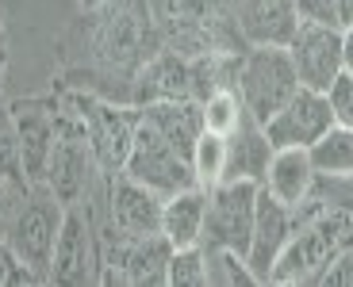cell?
I'll return each instance as SVG.
<instances>
[{
    "mask_svg": "<svg viewBox=\"0 0 353 287\" xmlns=\"http://www.w3.org/2000/svg\"><path fill=\"white\" fill-rule=\"evenodd\" d=\"M150 12L161 46L185 58L242 54L239 46H246L234 0H150Z\"/></svg>",
    "mask_w": 353,
    "mask_h": 287,
    "instance_id": "6da1fadb",
    "label": "cell"
},
{
    "mask_svg": "<svg viewBox=\"0 0 353 287\" xmlns=\"http://www.w3.org/2000/svg\"><path fill=\"white\" fill-rule=\"evenodd\" d=\"M88 46L104 70L134 77L161 50L150 0H104V4H97L92 27H88Z\"/></svg>",
    "mask_w": 353,
    "mask_h": 287,
    "instance_id": "7a4b0ae2",
    "label": "cell"
},
{
    "mask_svg": "<svg viewBox=\"0 0 353 287\" xmlns=\"http://www.w3.org/2000/svg\"><path fill=\"white\" fill-rule=\"evenodd\" d=\"M353 245V211L350 207H323L307 222H296L288 245L273 264L269 284H315L319 272L334 261L338 253Z\"/></svg>",
    "mask_w": 353,
    "mask_h": 287,
    "instance_id": "3957f363",
    "label": "cell"
},
{
    "mask_svg": "<svg viewBox=\"0 0 353 287\" xmlns=\"http://www.w3.org/2000/svg\"><path fill=\"white\" fill-rule=\"evenodd\" d=\"M65 211L70 207L46 184H31V191H23V200H19L16 215L8 222L4 242L39 276V284L50 279V257H54V245H58V234H62Z\"/></svg>",
    "mask_w": 353,
    "mask_h": 287,
    "instance_id": "277c9868",
    "label": "cell"
},
{
    "mask_svg": "<svg viewBox=\"0 0 353 287\" xmlns=\"http://www.w3.org/2000/svg\"><path fill=\"white\" fill-rule=\"evenodd\" d=\"M300 88L296 65L284 46H246L239 65V96L246 115L269 123Z\"/></svg>",
    "mask_w": 353,
    "mask_h": 287,
    "instance_id": "5b68a950",
    "label": "cell"
},
{
    "mask_svg": "<svg viewBox=\"0 0 353 287\" xmlns=\"http://www.w3.org/2000/svg\"><path fill=\"white\" fill-rule=\"evenodd\" d=\"M123 173L131 176V180L154 188L158 195H173V191H185L196 184L192 161H188L142 111L134 115V138H131V153H127Z\"/></svg>",
    "mask_w": 353,
    "mask_h": 287,
    "instance_id": "8992f818",
    "label": "cell"
},
{
    "mask_svg": "<svg viewBox=\"0 0 353 287\" xmlns=\"http://www.w3.org/2000/svg\"><path fill=\"white\" fill-rule=\"evenodd\" d=\"M254 180H219L208 188V218H203V249H234L246 257L250 234H254V207H257Z\"/></svg>",
    "mask_w": 353,
    "mask_h": 287,
    "instance_id": "52a82bcc",
    "label": "cell"
},
{
    "mask_svg": "<svg viewBox=\"0 0 353 287\" xmlns=\"http://www.w3.org/2000/svg\"><path fill=\"white\" fill-rule=\"evenodd\" d=\"M73 104L81 107V123H85V138L88 149L97 157V169L104 176L123 173L127 153H131V138H134V115L139 111H123V107L108 104V100H92V96H73Z\"/></svg>",
    "mask_w": 353,
    "mask_h": 287,
    "instance_id": "ba28073f",
    "label": "cell"
},
{
    "mask_svg": "<svg viewBox=\"0 0 353 287\" xmlns=\"http://www.w3.org/2000/svg\"><path fill=\"white\" fill-rule=\"evenodd\" d=\"M261 127H265V138H269L273 149H288V146L311 149L330 127H334V115H330L327 96L300 85L288 104H284L269 123H261Z\"/></svg>",
    "mask_w": 353,
    "mask_h": 287,
    "instance_id": "9c48e42d",
    "label": "cell"
},
{
    "mask_svg": "<svg viewBox=\"0 0 353 287\" xmlns=\"http://www.w3.org/2000/svg\"><path fill=\"white\" fill-rule=\"evenodd\" d=\"M284 50H288L292 65H296L300 85L315 88V92H327V85L345 70L342 65V27L300 23Z\"/></svg>",
    "mask_w": 353,
    "mask_h": 287,
    "instance_id": "30bf717a",
    "label": "cell"
},
{
    "mask_svg": "<svg viewBox=\"0 0 353 287\" xmlns=\"http://www.w3.org/2000/svg\"><path fill=\"white\" fill-rule=\"evenodd\" d=\"M161 207H165V195H158L154 188L131 180L127 173L108 176V222H112V234L119 237L161 234Z\"/></svg>",
    "mask_w": 353,
    "mask_h": 287,
    "instance_id": "8fae6325",
    "label": "cell"
},
{
    "mask_svg": "<svg viewBox=\"0 0 353 287\" xmlns=\"http://www.w3.org/2000/svg\"><path fill=\"white\" fill-rule=\"evenodd\" d=\"M292 230H296V211L276 200L269 188H257L254 234H250V249H246V264L257 276V284H269L273 264H276V257H281V249L288 245Z\"/></svg>",
    "mask_w": 353,
    "mask_h": 287,
    "instance_id": "7c38bea8",
    "label": "cell"
},
{
    "mask_svg": "<svg viewBox=\"0 0 353 287\" xmlns=\"http://www.w3.org/2000/svg\"><path fill=\"white\" fill-rule=\"evenodd\" d=\"M92 268H100V242L88 226V218L81 211H65L62 234L54 245L50 257V284H65V287H81L92 279Z\"/></svg>",
    "mask_w": 353,
    "mask_h": 287,
    "instance_id": "4fadbf2b",
    "label": "cell"
},
{
    "mask_svg": "<svg viewBox=\"0 0 353 287\" xmlns=\"http://www.w3.org/2000/svg\"><path fill=\"white\" fill-rule=\"evenodd\" d=\"M19 134V157H23V176L27 184H46V169H50L54 138H58V111L43 100H27V104L12 107Z\"/></svg>",
    "mask_w": 353,
    "mask_h": 287,
    "instance_id": "5bb4252c",
    "label": "cell"
},
{
    "mask_svg": "<svg viewBox=\"0 0 353 287\" xmlns=\"http://www.w3.org/2000/svg\"><path fill=\"white\" fill-rule=\"evenodd\" d=\"M192 96V58L161 46L131 81L134 104H158V100H185Z\"/></svg>",
    "mask_w": 353,
    "mask_h": 287,
    "instance_id": "9a60e30c",
    "label": "cell"
},
{
    "mask_svg": "<svg viewBox=\"0 0 353 287\" xmlns=\"http://www.w3.org/2000/svg\"><path fill=\"white\" fill-rule=\"evenodd\" d=\"M234 8L246 46H288L300 27L296 0H234Z\"/></svg>",
    "mask_w": 353,
    "mask_h": 287,
    "instance_id": "2e32d148",
    "label": "cell"
},
{
    "mask_svg": "<svg viewBox=\"0 0 353 287\" xmlns=\"http://www.w3.org/2000/svg\"><path fill=\"white\" fill-rule=\"evenodd\" d=\"M315 184H319V173H315V165H311V153H307V149H296V146L273 149L261 188H269L276 200L288 203L292 211H300L303 203L315 195Z\"/></svg>",
    "mask_w": 353,
    "mask_h": 287,
    "instance_id": "e0dca14e",
    "label": "cell"
},
{
    "mask_svg": "<svg viewBox=\"0 0 353 287\" xmlns=\"http://www.w3.org/2000/svg\"><path fill=\"white\" fill-rule=\"evenodd\" d=\"M269 157L273 146L265 138V127L254 115H242L239 127L227 134V169H223V180H265V169H269Z\"/></svg>",
    "mask_w": 353,
    "mask_h": 287,
    "instance_id": "ac0fdd59",
    "label": "cell"
},
{
    "mask_svg": "<svg viewBox=\"0 0 353 287\" xmlns=\"http://www.w3.org/2000/svg\"><path fill=\"white\" fill-rule=\"evenodd\" d=\"M203 218H208V188L192 184L185 191L165 195L161 207V234L169 237L173 249H188V245L203 242Z\"/></svg>",
    "mask_w": 353,
    "mask_h": 287,
    "instance_id": "d6986e66",
    "label": "cell"
},
{
    "mask_svg": "<svg viewBox=\"0 0 353 287\" xmlns=\"http://www.w3.org/2000/svg\"><path fill=\"white\" fill-rule=\"evenodd\" d=\"M139 111L146 115V119H150L154 127L188 157V161H192V146H196V138H200V131H203L200 100H192V96H185V100H158V104H142Z\"/></svg>",
    "mask_w": 353,
    "mask_h": 287,
    "instance_id": "ffe728a7",
    "label": "cell"
},
{
    "mask_svg": "<svg viewBox=\"0 0 353 287\" xmlns=\"http://www.w3.org/2000/svg\"><path fill=\"white\" fill-rule=\"evenodd\" d=\"M319 180H353V127H330L307 149Z\"/></svg>",
    "mask_w": 353,
    "mask_h": 287,
    "instance_id": "44dd1931",
    "label": "cell"
},
{
    "mask_svg": "<svg viewBox=\"0 0 353 287\" xmlns=\"http://www.w3.org/2000/svg\"><path fill=\"white\" fill-rule=\"evenodd\" d=\"M223 169H227V134L215 131H200L192 146V173L200 188H215L223 180Z\"/></svg>",
    "mask_w": 353,
    "mask_h": 287,
    "instance_id": "7402d4cb",
    "label": "cell"
},
{
    "mask_svg": "<svg viewBox=\"0 0 353 287\" xmlns=\"http://www.w3.org/2000/svg\"><path fill=\"white\" fill-rule=\"evenodd\" d=\"M200 107H203V131H215V134H230L246 115L239 88H215L212 96L200 100Z\"/></svg>",
    "mask_w": 353,
    "mask_h": 287,
    "instance_id": "603a6c76",
    "label": "cell"
},
{
    "mask_svg": "<svg viewBox=\"0 0 353 287\" xmlns=\"http://www.w3.org/2000/svg\"><path fill=\"white\" fill-rule=\"evenodd\" d=\"M203 249V245H200ZM208 257V284L212 287H239V284H257V276L250 272L246 257L234 249H203Z\"/></svg>",
    "mask_w": 353,
    "mask_h": 287,
    "instance_id": "cb8c5ba5",
    "label": "cell"
},
{
    "mask_svg": "<svg viewBox=\"0 0 353 287\" xmlns=\"http://www.w3.org/2000/svg\"><path fill=\"white\" fill-rule=\"evenodd\" d=\"M165 284L169 287H208V257H203L200 245L173 249L169 268H165Z\"/></svg>",
    "mask_w": 353,
    "mask_h": 287,
    "instance_id": "d4e9b609",
    "label": "cell"
},
{
    "mask_svg": "<svg viewBox=\"0 0 353 287\" xmlns=\"http://www.w3.org/2000/svg\"><path fill=\"white\" fill-rule=\"evenodd\" d=\"M0 176H8L16 184H27L23 176V157H19V134H16V119L12 107H0ZM31 188V184H27Z\"/></svg>",
    "mask_w": 353,
    "mask_h": 287,
    "instance_id": "484cf974",
    "label": "cell"
},
{
    "mask_svg": "<svg viewBox=\"0 0 353 287\" xmlns=\"http://www.w3.org/2000/svg\"><path fill=\"white\" fill-rule=\"evenodd\" d=\"M327 104H330V115H334L338 127H353V73H338L334 81L327 85Z\"/></svg>",
    "mask_w": 353,
    "mask_h": 287,
    "instance_id": "4316f807",
    "label": "cell"
},
{
    "mask_svg": "<svg viewBox=\"0 0 353 287\" xmlns=\"http://www.w3.org/2000/svg\"><path fill=\"white\" fill-rule=\"evenodd\" d=\"M12 284H39V276L27 268L16 257V249L0 237V287H12Z\"/></svg>",
    "mask_w": 353,
    "mask_h": 287,
    "instance_id": "83f0119b",
    "label": "cell"
},
{
    "mask_svg": "<svg viewBox=\"0 0 353 287\" xmlns=\"http://www.w3.org/2000/svg\"><path fill=\"white\" fill-rule=\"evenodd\" d=\"M296 16H300V23L342 27V16H338V0H296Z\"/></svg>",
    "mask_w": 353,
    "mask_h": 287,
    "instance_id": "f1b7e54d",
    "label": "cell"
},
{
    "mask_svg": "<svg viewBox=\"0 0 353 287\" xmlns=\"http://www.w3.org/2000/svg\"><path fill=\"white\" fill-rule=\"evenodd\" d=\"M315 284H323V287H353V245H345L334 261L319 272Z\"/></svg>",
    "mask_w": 353,
    "mask_h": 287,
    "instance_id": "f546056e",
    "label": "cell"
},
{
    "mask_svg": "<svg viewBox=\"0 0 353 287\" xmlns=\"http://www.w3.org/2000/svg\"><path fill=\"white\" fill-rule=\"evenodd\" d=\"M23 191H27V184H16L8 176H0V237L8 234V222L16 215L19 200H23Z\"/></svg>",
    "mask_w": 353,
    "mask_h": 287,
    "instance_id": "4dcf8cb0",
    "label": "cell"
},
{
    "mask_svg": "<svg viewBox=\"0 0 353 287\" xmlns=\"http://www.w3.org/2000/svg\"><path fill=\"white\" fill-rule=\"evenodd\" d=\"M8 70V12H4V0H0V81Z\"/></svg>",
    "mask_w": 353,
    "mask_h": 287,
    "instance_id": "1f68e13d",
    "label": "cell"
},
{
    "mask_svg": "<svg viewBox=\"0 0 353 287\" xmlns=\"http://www.w3.org/2000/svg\"><path fill=\"white\" fill-rule=\"evenodd\" d=\"M342 65L345 73H353V19L342 27Z\"/></svg>",
    "mask_w": 353,
    "mask_h": 287,
    "instance_id": "d6a6232c",
    "label": "cell"
},
{
    "mask_svg": "<svg viewBox=\"0 0 353 287\" xmlns=\"http://www.w3.org/2000/svg\"><path fill=\"white\" fill-rule=\"evenodd\" d=\"M77 4H81V8H85V12H92V8H97V4H104V0H77Z\"/></svg>",
    "mask_w": 353,
    "mask_h": 287,
    "instance_id": "836d02e7",
    "label": "cell"
}]
</instances>
